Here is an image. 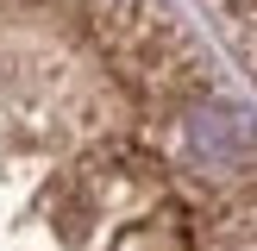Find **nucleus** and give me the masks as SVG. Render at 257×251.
Segmentation results:
<instances>
[{"label": "nucleus", "instance_id": "f03ea898", "mask_svg": "<svg viewBox=\"0 0 257 251\" xmlns=\"http://www.w3.org/2000/svg\"><path fill=\"white\" fill-rule=\"evenodd\" d=\"M207 13L220 19V32H226V44H232L238 69H245L251 88H257V0H207Z\"/></svg>", "mask_w": 257, "mask_h": 251}, {"label": "nucleus", "instance_id": "f257e3e1", "mask_svg": "<svg viewBox=\"0 0 257 251\" xmlns=\"http://www.w3.org/2000/svg\"><path fill=\"white\" fill-rule=\"evenodd\" d=\"M0 251H257V119L163 0H0Z\"/></svg>", "mask_w": 257, "mask_h": 251}]
</instances>
